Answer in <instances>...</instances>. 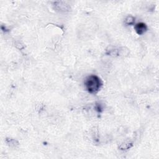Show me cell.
I'll return each instance as SVG.
<instances>
[{
  "instance_id": "3957f363",
  "label": "cell",
  "mask_w": 159,
  "mask_h": 159,
  "mask_svg": "<svg viewBox=\"0 0 159 159\" xmlns=\"http://www.w3.org/2000/svg\"><path fill=\"white\" fill-rule=\"evenodd\" d=\"M134 22V19L132 17V16H129L127 17L126 19V23L128 24H133Z\"/></svg>"
},
{
  "instance_id": "7a4b0ae2",
  "label": "cell",
  "mask_w": 159,
  "mask_h": 159,
  "mask_svg": "<svg viewBox=\"0 0 159 159\" xmlns=\"http://www.w3.org/2000/svg\"><path fill=\"white\" fill-rule=\"evenodd\" d=\"M135 31L138 34H142L147 30V27L144 23H138L135 26Z\"/></svg>"
},
{
  "instance_id": "6da1fadb",
  "label": "cell",
  "mask_w": 159,
  "mask_h": 159,
  "mask_svg": "<svg viewBox=\"0 0 159 159\" xmlns=\"http://www.w3.org/2000/svg\"><path fill=\"white\" fill-rule=\"evenodd\" d=\"M85 85L88 91L91 93H95L100 88V79L98 77L95 75L89 76L86 79Z\"/></svg>"
}]
</instances>
